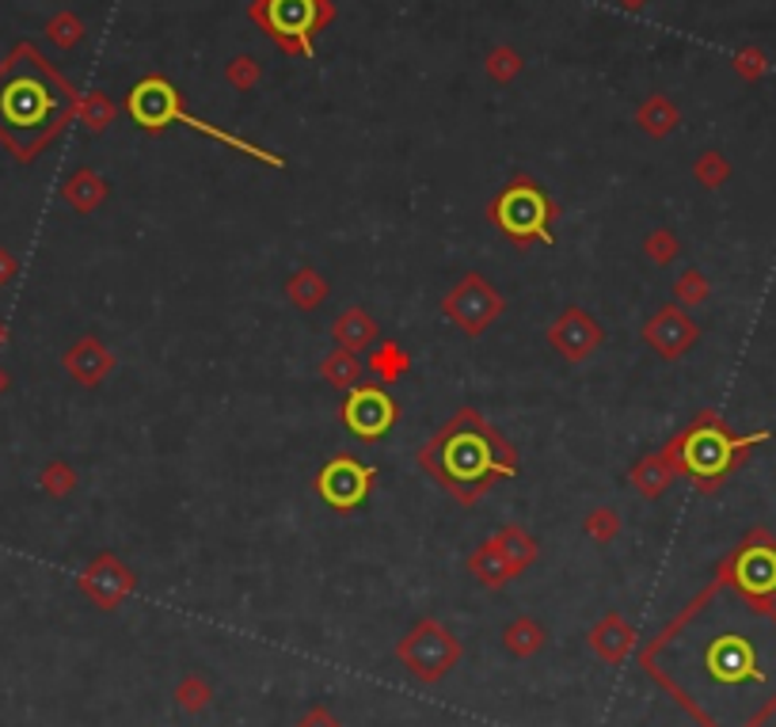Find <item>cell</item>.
<instances>
[{
	"label": "cell",
	"instance_id": "1",
	"mask_svg": "<svg viewBox=\"0 0 776 727\" xmlns=\"http://www.w3.org/2000/svg\"><path fill=\"white\" fill-rule=\"evenodd\" d=\"M701 727H765L776 716V606L712 579L639 652Z\"/></svg>",
	"mask_w": 776,
	"mask_h": 727
},
{
	"label": "cell",
	"instance_id": "2",
	"mask_svg": "<svg viewBox=\"0 0 776 727\" xmlns=\"http://www.w3.org/2000/svg\"><path fill=\"white\" fill-rule=\"evenodd\" d=\"M77 114V92L34 47H16L0 65V141L16 161H34Z\"/></svg>",
	"mask_w": 776,
	"mask_h": 727
},
{
	"label": "cell",
	"instance_id": "3",
	"mask_svg": "<svg viewBox=\"0 0 776 727\" xmlns=\"http://www.w3.org/2000/svg\"><path fill=\"white\" fill-rule=\"evenodd\" d=\"M419 465L439 481L445 495L472 507L484 499L498 481L517 476V450L503 438L487 415L476 407H461L453 420H445L439 434L419 450Z\"/></svg>",
	"mask_w": 776,
	"mask_h": 727
},
{
	"label": "cell",
	"instance_id": "4",
	"mask_svg": "<svg viewBox=\"0 0 776 727\" xmlns=\"http://www.w3.org/2000/svg\"><path fill=\"white\" fill-rule=\"evenodd\" d=\"M762 442H769V431L735 434L724 423V415L701 412L689 427L666 442L663 454L671 457L677 476H689L701 492H716V487L743 465L746 454H750L754 446H762Z\"/></svg>",
	"mask_w": 776,
	"mask_h": 727
},
{
	"label": "cell",
	"instance_id": "5",
	"mask_svg": "<svg viewBox=\"0 0 776 727\" xmlns=\"http://www.w3.org/2000/svg\"><path fill=\"white\" fill-rule=\"evenodd\" d=\"M248 20L290 58H316V34L335 23L332 0H252Z\"/></svg>",
	"mask_w": 776,
	"mask_h": 727
},
{
	"label": "cell",
	"instance_id": "6",
	"mask_svg": "<svg viewBox=\"0 0 776 727\" xmlns=\"http://www.w3.org/2000/svg\"><path fill=\"white\" fill-rule=\"evenodd\" d=\"M487 218L495 221V229L514 241L517 248L530 244H556L552 225L560 218V206L548 199V191L541 188L533 175H514L511 188L487 206Z\"/></svg>",
	"mask_w": 776,
	"mask_h": 727
},
{
	"label": "cell",
	"instance_id": "7",
	"mask_svg": "<svg viewBox=\"0 0 776 727\" xmlns=\"http://www.w3.org/2000/svg\"><path fill=\"white\" fill-rule=\"evenodd\" d=\"M719 579H727L730 587H738L750 598L773 602L776 598V537L765 529H750L738 548H730L724 564L716 567Z\"/></svg>",
	"mask_w": 776,
	"mask_h": 727
},
{
	"label": "cell",
	"instance_id": "8",
	"mask_svg": "<svg viewBox=\"0 0 776 727\" xmlns=\"http://www.w3.org/2000/svg\"><path fill=\"white\" fill-rule=\"evenodd\" d=\"M339 415H343V427L351 438L381 442L400 423V404L396 396H389L385 385H354Z\"/></svg>",
	"mask_w": 776,
	"mask_h": 727
},
{
	"label": "cell",
	"instance_id": "9",
	"mask_svg": "<svg viewBox=\"0 0 776 727\" xmlns=\"http://www.w3.org/2000/svg\"><path fill=\"white\" fill-rule=\"evenodd\" d=\"M373 484H377V468L362 465V461L351 457V454H335L324 468H320L316 495L332 511L351 514V511H359L365 499H370Z\"/></svg>",
	"mask_w": 776,
	"mask_h": 727
},
{
	"label": "cell",
	"instance_id": "10",
	"mask_svg": "<svg viewBox=\"0 0 776 727\" xmlns=\"http://www.w3.org/2000/svg\"><path fill=\"white\" fill-rule=\"evenodd\" d=\"M442 313L450 316L461 332L476 340L480 332H487V327L498 321V313H503V297H498V290L487 279H480V274H465V279H461L457 286L445 294Z\"/></svg>",
	"mask_w": 776,
	"mask_h": 727
},
{
	"label": "cell",
	"instance_id": "11",
	"mask_svg": "<svg viewBox=\"0 0 776 727\" xmlns=\"http://www.w3.org/2000/svg\"><path fill=\"white\" fill-rule=\"evenodd\" d=\"M400 659L407 663V670H412L415 678L434 681V678H442L445 670L457 667L461 644H457V636L445 633L442 625H434V620H423V625H419L415 633L407 636L404 644H400Z\"/></svg>",
	"mask_w": 776,
	"mask_h": 727
},
{
	"label": "cell",
	"instance_id": "12",
	"mask_svg": "<svg viewBox=\"0 0 776 727\" xmlns=\"http://www.w3.org/2000/svg\"><path fill=\"white\" fill-rule=\"evenodd\" d=\"M180 103H183V95L175 92V84L164 81V77H157V73L145 77V81H138L127 95L130 119L138 122L145 134H160V130L172 127V114Z\"/></svg>",
	"mask_w": 776,
	"mask_h": 727
},
{
	"label": "cell",
	"instance_id": "13",
	"mask_svg": "<svg viewBox=\"0 0 776 727\" xmlns=\"http://www.w3.org/2000/svg\"><path fill=\"white\" fill-rule=\"evenodd\" d=\"M548 343L564 354L567 362H583L605 343V332L586 309L571 305L556 316V324L548 327Z\"/></svg>",
	"mask_w": 776,
	"mask_h": 727
},
{
	"label": "cell",
	"instance_id": "14",
	"mask_svg": "<svg viewBox=\"0 0 776 727\" xmlns=\"http://www.w3.org/2000/svg\"><path fill=\"white\" fill-rule=\"evenodd\" d=\"M644 340H647V347L655 354H663V359H682V354L701 340V327L682 313V305H663L644 324Z\"/></svg>",
	"mask_w": 776,
	"mask_h": 727
},
{
	"label": "cell",
	"instance_id": "15",
	"mask_svg": "<svg viewBox=\"0 0 776 727\" xmlns=\"http://www.w3.org/2000/svg\"><path fill=\"white\" fill-rule=\"evenodd\" d=\"M80 590H84L88 598L95 602V606L114 609L133 590V575L119 561H114V556L103 553L100 561H95L84 575H80Z\"/></svg>",
	"mask_w": 776,
	"mask_h": 727
},
{
	"label": "cell",
	"instance_id": "16",
	"mask_svg": "<svg viewBox=\"0 0 776 727\" xmlns=\"http://www.w3.org/2000/svg\"><path fill=\"white\" fill-rule=\"evenodd\" d=\"M65 370L77 385L95 388L114 370V354L107 351L95 335H84V340H77L73 347L65 351Z\"/></svg>",
	"mask_w": 776,
	"mask_h": 727
},
{
	"label": "cell",
	"instance_id": "17",
	"mask_svg": "<svg viewBox=\"0 0 776 727\" xmlns=\"http://www.w3.org/2000/svg\"><path fill=\"white\" fill-rule=\"evenodd\" d=\"M628 481L639 495H644V499H663V495L671 492V484L677 481V473H674L671 457L658 450V454H647V457H639L636 465H632Z\"/></svg>",
	"mask_w": 776,
	"mask_h": 727
},
{
	"label": "cell",
	"instance_id": "18",
	"mask_svg": "<svg viewBox=\"0 0 776 727\" xmlns=\"http://www.w3.org/2000/svg\"><path fill=\"white\" fill-rule=\"evenodd\" d=\"M332 335H335V343H339L343 351L362 354V351H370L373 343H377L381 332H377V321H373V316L365 313L362 305H354V309H346V313L335 321Z\"/></svg>",
	"mask_w": 776,
	"mask_h": 727
},
{
	"label": "cell",
	"instance_id": "19",
	"mask_svg": "<svg viewBox=\"0 0 776 727\" xmlns=\"http://www.w3.org/2000/svg\"><path fill=\"white\" fill-rule=\"evenodd\" d=\"M61 199H65L77 214H92L107 199V180L100 172H92V168H77V172L61 183Z\"/></svg>",
	"mask_w": 776,
	"mask_h": 727
},
{
	"label": "cell",
	"instance_id": "20",
	"mask_svg": "<svg viewBox=\"0 0 776 727\" xmlns=\"http://www.w3.org/2000/svg\"><path fill=\"white\" fill-rule=\"evenodd\" d=\"M636 122L647 138H671L677 130V122H682V111H677V103L671 100V95L655 92L636 108Z\"/></svg>",
	"mask_w": 776,
	"mask_h": 727
},
{
	"label": "cell",
	"instance_id": "21",
	"mask_svg": "<svg viewBox=\"0 0 776 727\" xmlns=\"http://www.w3.org/2000/svg\"><path fill=\"white\" fill-rule=\"evenodd\" d=\"M327 294H332V286H327V279L320 271L312 267H301L290 274V282H285V297H290V305L305 309V313H312V309H320L327 301Z\"/></svg>",
	"mask_w": 776,
	"mask_h": 727
},
{
	"label": "cell",
	"instance_id": "22",
	"mask_svg": "<svg viewBox=\"0 0 776 727\" xmlns=\"http://www.w3.org/2000/svg\"><path fill=\"white\" fill-rule=\"evenodd\" d=\"M468 572L476 575L484 587H503L506 579H514V572H511V564H506V556H503V548H498V541H484V545L472 553V561H468Z\"/></svg>",
	"mask_w": 776,
	"mask_h": 727
},
{
	"label": "cell",
	"instance_id": "23",
	"mask_svg": "<svg viewBox=\"0 0 776 727\" xmlns=\"http://www.w3.org/2000/svg\"><path fill=\"white\" fill-rule=\"evenodd\" d=\"M362 359L354 351H343V347H335L332 354H327L324 362H320V374H324L327 385H335V388H343V393H351L354 385L362 381Z\"/></svg>",
	"mask_w": 776,
	"mask_h": 727
},
{
	"label": "cell",
	"instance_id": "24",
	"mask_svg": "<svg viewBox=\"0 0 776 727\" xmlns=\"http://www.w3.org/2000/svg\"><path fill=\"white\" fill-rule=\"evenodd\" d=\"M365 366L377 374V381H389V385H396L400 377L412 370V354H407L404 347H400L396 340H389V343H377V351L370 354V362Z\"/></svg>",
	"mask_w": 776,
	"mask_h": 727
},
{
	"label": "cell",
	"instance_id": "25",
	"mask_svg": "<svg viewBox=\"0 0 776 727\" xmlns=\"http://www.w3.org/2000/svg\"><path fill=\"white\" fill-rule=\"evenodd\" d=\"M498 541V548H503V556H506V564H511V572H525V567L533 564V556H537V541H533L530 534H525L522 526H506V529H498L495 534Z\"/></svg>",
	"mask_w": 776,
	"mask_h": 727
},
{
	"label": "cell",
	"instance_id": "26",
	"mask_svg": "<svg viewBox=\"0 0 776 727\" xmlns=\"http://www.w3.org/2000/svg\"><path fill=\"white\" fill-rule=\"evenodd\" d=\"M77 114H80V122H84L88 134H103V130L114 122L119 108H114V100L107 92H88L84 100L77 103Z\"/></svg>",
	"mask_w": 776,
	"mask_h": 727
},
{
	"label": "cell",
	"instance_id": "27",
	"mask_svg": "<svg viewBox=\"0 0 776 727\" xmlns=\"http://www.w3.org/2000/svg\"><path fill=\"white\" fill-rule=\"evenodd\" d=\"M484 69H487V77H492L495 84H511L514 77H522L525 61H522V54H517L514 47H495L492 54H487Z\"/></svg>",
	"mask_w": 776,
	"mask_h": 727
},
{
	"label": "cell",
	"instance_id": "28",
	"mask_svg": "<svg viewBox=\"0 0 776 727\" xmlns=\"http://www.w3.org/2000/svg\"><path fill=\"white\" fill-rule=\"evenodd\" d=\"M225 81L236 88V92H255L259 81H263V65L252 54H236L225 65Z\"/></svg>",
	"mask_w": 776,
	"mask_h": 727
},
{
	"label": "cell",
	"instance_id": "29",
	"mask_svg": "<svg viewBox=\"0 0 776 727\" xmlns=\"http://www.w3.org/2000/svg\"><path fill=\"white\" fill-rule=\"evenodd\" d=\"M628 640H632L628 628H624L617 617H609V620H605V625H597V628H594V647L605 655V659H621L624 647H628Z\"/></svg>",
	"mask_w": 776,
	"mask_h": 727
},
{
	"label": "cell",
	"instance_id": "30",
	"mask_svg": "<svg viewBox=\"0 0 776 727\" xmlns=\"http://www.w3.org/2000/svg\"><path fill=\"white\" fill-rule=\"evenodd\" d=\"M47 34H50L53 47L73 50V47L84 42V23H80V16H73V12H61L47 23Z\"/></svg>",
	"mask_w": 776,
	"mask_h": 727
},
{
	"label": "cell",
	"instance_id": "31",
	"mask_svg": "<svg viewBox=\"0 0 776 727\" xmlns=\"http://www.w3.org/2000/svg\"><path fill=\"white\" fill-rule=\"evenodd\" d=\"M693 175H697L701 188H719V183L730 175V164L724 161V153H716V149H708V153L697 156V164H693Z\"/></svg>",
	"mask_w": 776,
	"mask_h": 727
},
{
	"label": "cell",
	"instance_id": "32",
	"mask_svg": "<svg viewBox=\"0 0 776 727\" xmlns=\"http://www.w3.org/2000/svg\"><path fill=\"white\" fill-rule=\"evenodd\" d=\"M39 484H42V492H47V495H53V499H61V495H69V492L77 487V473L65 465V461H50V465L42 468Z\"/></svg>",
	"mask_w": 776,
	"mask_h": 727
},
{
	"label": "cell",
	"instance_id": "33",
	"mask_svg": "<svg viewBox=\"0 0 776 727\" xmlns=\"http://www.w3.org/2000/svg\"><path fill=\"white\" fill-rule=\"evenodd\" d=\"M674 294H677V305H701V301L708 297V282H704V274L697 267H689L677 274Z\"/></svg>",
	"mask_w": 776,
	"mask_h": 727
},
{
	"label": "cell",
	"instance_id": "34",
	"mask_svg": "<svg viewBox=\"0 0 776 727\" xmlns=\"http://www.w3.org/2000/svg\"><path fill=\"white\" fill-rule=\"evenodd\" d=\"M541 644H544V633L533 620H517V625L506 628V647L517 655H530L533 647H541Z\"/></svg>",
	"mask_w": 776,
	"mask_h": 727
},
{
	"label": "cell",
	"instance_id": "35",
	"mask_svg": "<svg viewBox=\"0 0 776 727\" xmlns=\"http://www.w3.org/2000/svg\"><path fill=\"white\" fill-rule=\"evenodd\" d=\"M677 252H682V244H677V236L671 233V229H658V233L647 236V255H651V263H658V267L674 263Z\"/></svg>",
	"mask_w": 776,
	"mask_h": 727
},
{
	"label": "cell",
	"instance_id": "36",
	"mask_svg": "<svg viewBox=\"0 0 776 727\" xmlns=\"http://www.w3.org/2000/svg\"><path fill=\"white\" fill-rule=\"evenodd\" d=\"M617 529H621V518L613 507H597V511H591V518H586V534H591L594 541H602V545L617 537Z\"/></svg>",
	"mask_w": 776,
	"mask_h": 727
},
{
	"label": "cell",
	"instance_id": "37",
	"mask_svg": "<svg viewBox=\"0 0 776 727\" xmlns=\"http://www.w3.org/2000/svg\"><path fill=\"white\" fill-rule=\"evenodd\" d=\"M765 69H769V61H765V54L757 47H746L735 54V73L746 77V81H757V77H765Z\"/></svg>",
	"mask_w": 776,
	"mask_h": 727
},
{
	"label": "cell",
	"instance_id": "38",
	"mask_svg": "<svg viewBox=\"0 0 776 727\" xmlns=\"http://www.w3.org/2000/svg\"><path fill=\"white\" fill-rule=\"evenodd\" d=\"M16 271H20V263H16V255L8 252V248H0V286H8V282L16 279Z\"/></svg>",
	"mask_w": 776,
	"mask_h": 727
},
{
	"label": "cell",
	"instance_id": "39",
	"mask_svg": "<svg viewBox=\"0 0 776 727\" xmlns=\"http://www.w3.org/2000/svg\"><path fill=\"white\" fill-rule=\"evenodd\" d=\"M301 727H339V724H335V720H332V716H327V713H312L309 720L301 724Z\"/></svg>",
	"mask_w": 776,
	"mask_h": 727
},
{
	"label": "cell",
	"instance_id": "40",
	"mask_svg": "<svg viewBox=\"0 0 776 727\" xmlns=\"http://www.w3.org/2000/svg\"><path fill=\"white\" fill-rule=\"evenodd\" d=\"M621 4H624V8H632V12H639V8H644L647 0H621Z\"/></svg>",
	"mask_w": 776,
	"mask_h": 727
},
{
	"label": "cell",
	"instance_id": "41",
	"mask_svg": "<svg viewBox=\"0 0 776 727\" xmlns=\"http://www.w3.org/2000/svg\"><path fill=\"white\" fill-rule=\"evenodd\" d=\"M4 335H8V332H4V324H0V347H4Z\"/></svg>",
	"mask_w": 776,
	"mask_h": 727
},
{
	"label": "cell",
	"instance_id": "42",
	"mask_svg": "<svg viewBox=\"0 0 776 727\" xmlns=\"http://www.w3.org/2000/svg\"><path fill=\"white\" fill-rule=\"evenodd\" d=\"M0 388H4V377H0Z\"/></svg>",
	"mask_w": 776,
	"mask_h": 727
}]
</instances>
